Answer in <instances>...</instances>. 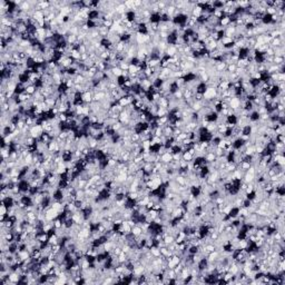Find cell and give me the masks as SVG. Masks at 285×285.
Masks as SVG:
<instances>
[{"label": "cell", "instance_id": "14", "mask_svg": "<svg viewBox=\"0 0 285 285\" xmlns=\"http://www.w3.org/2000/svg\"><path fill=\"white\" fill-rule=\"evenodd\" d=\"M8 214V207L3 204L0 205V215H7Z\"/></svg>", "mask_w": 285, "mask_h": 285}, {"label": "cell", "instance_id": "2", "mask_svg": "<svg viewBox=\"0 0 285 285\" xmlns=\"http://www.w3.org/2000/svg\"><path fill=\"white\" fill-rule=\"evenodd\" d=\"M178 55V52H177V49H176V47L173 45H168L167 47V49H166V51H165V56H167V57H175V56H177Z\"/></svg>", "mask_w": 285, "mask_h": 285}, {"label": "cell", "instance_id": "3", "mask_svg": "<svg viewBox=\"0 0 285 285\" xmlns=\"http://www.w3.org/2000/svg\"><path fill=\"white\" fill-rule=\"evenodd\" d=\"M160 160H161V163L169 164L171 160H173V154H171V151H165L163 155H160Z\"/></svg>", "mask_w": 285, "mask_h": 285}, {"label": "cell", "instance_id": "13", "mask_svg": "<svg viewBox=\"0 0 285 285\" xmlns=\"http://www.w3.org/2000/svg\"><path fill=\"white\" fill-rule=\"evenodd\" d=\"M118 67L122 69V70H128V69H129V62H127V61H122V62L119 64Z\"/></svg>", "mask_w": 285, "mask_h": 285}, {"label": "cell", "instance_id": "5", "mask_svg": "<svg viewBox=\"0 0 285 285\" xmlns=\"http://www.w3.org/2000/svg\"><path fill=\"white\" fill-rule=\"evenodd\" d=\"M231 23H232V20H231V18H229L228 16H224L223 18L219 19V26H222L223 28L228 27Z\"/></svg>", "mask_w": 285, "mask_h": 285}, {"label": "cell", "instance_id": "16", "mask_svg": "<svg viewBox=\"0 0 285 285\" xmlns=\"http://www.w3.org/2000/svg\"><path fill=\"white\" fill-rule=\"evenodd\" d=\"M25 125H26V122H25L23 119H21V120H20V122H19L18 124H17V128L21 130V129H23V127H25Z\"/></svg>", "mask_w": 285, "mask_h": 285}, {"label": "cell", "instance_id": "4", "mask_svg": "<svg viewBox=\"0 0 285 285\" xmlns=\"http://www.w3.org/2000/svg\"><path fill=\"white\" fill-rule=\"evenodd\" d=\"M144 233V231H143V228H142V226L140 225H135L134 227H132V234L135 236V237H137V236H140L142 234Z\"/></svg>", "mask_w": 285, "mask_h": 285}, {"label": "cell", "instance_id": "9", "mask_svg": "<svg viewBox=\"0 0 285 285\" xmlns=\"http://www.w3.org/2000/svg\"><path fill=\"white\" fill-rule=\"evenodd\" d=\"M207 89V85L205 82H199L197 86H196V92L198 94H204Z\"/></svg>", "mask_w": 285, "mask_h": 285}, {"label": "cell", "instance_id": "7", "mask_svg": "<svg viewBox=\"0 0 285 285\" xmlns=\"http://www.w3.org/2000/svg\"><path fill=\"white\" fill-rule=\"evenodd\" d=\"M163 242L165 243L166 246H168V245H171V244H173V243L175 242V236L171 235V234H168L167 236H165V237L163 238Z\"/></svg>", "mask_w": 285, "mask_h": 285}, {"label": "cell", "instance_id": "10", "mask_svg": "<svg viewBox=\"0 0 285 285\" xmlns=\"http://www.w3.org/2000/svg\"><path fill=\"white\" fill-rule=\"evenodd\" d=\"M112 70V72H113V75H114V77H119V76H122V74H123V70L119 68V67H113V68H110Z\"/></svg>", "mask_w": 285, "mask_h": 285}, {"label": "cell", "instance_id": "1", "mask_svg": "<svg viewBox=\"0 0 285 285\" xmlns=\"http://www.w3.org/2000/svg\"><path fill=\"white\" fill-rule=\"evenodd\" d=\"M92 96H94V94H92L90 90L82 92V94H81L82 102L86 104V105H90V104L92 103Z\"/></svg>", "mask_w": 285, "mask_h": 285}, {"label": "cell", "instance_id": "15", "mask_svg": "<svg viewBox=\"0 0 285 285\" xmlns=\"http://www.w3.org/2000/svg\"><path fill=\"white\" fill-rule=\"evenodd\" d=\"M265 55H266V56H274V48L273 47H270V48L265 51Z\"/></svg>", "mask_w": 285, "mask_h": 285}, {"label": "cell", "instance_id": "12", "mask_svg": "<svg viewBox=\"0 0 285 285\" xmlns=\"http://www.w3.org/2000/svg\"><path fill=\"white\" fill-rule=\"evenodd\" d=\"M273 64H274V65H282V64H284V57H280V56H274Z\"/></svg>", "mask_w": 285, "mask_h": 285}, {"label": "cell", "instance_id": "11", "mask_svg": "<svg viewBox=\"0 0 285 285\" xmlns=\"http://www.w3.org/2000/svg\"><path fill=\"white\" fill-rule=\"evenodd\" d=\"M130 142L132 143H139L140 142V135L137 133H133L130 135Z\"/></svg>", "mask_w": 285, "mask_h": 285}, {"label": "cell", "instance_id": "8", "mask_svg": "<svg viewBox=\"0 0 285 285\" xmlns=\"http://www.w3.org/2000/svg\"><path fill=\"white\" fill-rule=\"evenodd\" d=\"M194 156L191 154V153H188V151H183L182 153V159L186 160L187 163H189V161H193L194 160Z\"/></svg>", "mask_w": 285, "mask_h": 285}, {"label": "cell", "instance_id": "6", "mask_svg": "<svg viewBox=\"0 0 285 285\" xmlns=\"http://www.w3.org/2000/svg\"><path fill=\"white\" fill-rule=\"evenodd\" d=\"M37 88H36V86L35 85H28V86H26V88H25V92L26 94H28V95H30V96H34L35 94L37 92Z\"/></svg>", "mask_w": 285, "mask_h": 285}]
</instances>
